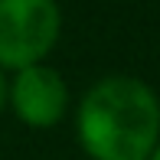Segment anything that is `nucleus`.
<instances>
[{"instance_id":"4","label":"nucleus","mask_w":160,"mask_h":160,"mask_svg":"<svg viewBox=\"0 0 160 160\" xmlns=\"http://www.w3.org/2000/svg\"><path fill=\"white\" fill-rule=\"evenodd\" d=\"M7 108V75H3V69H0V111Z\"/></svg>"},{"instance_id":"1","label":"nucleus","mask_w":160,"mask_h":160,"mask_svg":"<svg viewBox=\"0 0 160 160\" xmlns=\"http://www.w3.org/2000/svg\"><path fill=\"white\" fill-rule=\"evenodd\" d=\"M78 147L92 160H147L160 141V98L137 75H105L75 111Z\"/></svg>"},{"instance_id":"2","label":"nucleus","mask_w":160,"mask_h":160,"mask_svg":"<svg viewBox=\"0 0 160 160\" xmlns=\"http://www.w3.org/2000/svg\"><path fill=\"white\" fill-rule=\"evenodd\" d=\"M62 33L56 0H0V69L20 72L46 62Z\"/></svg>"},{"instance_id":"5","label":"nucleus","mask_w":160,"mask_h":160,"mask_svg":"<svg viewBox=\"0 0 160 160\" xmlns=\"http://www.w3.org/2000/svg\"><path fill=\"white\" fill-rule=\"evenodd\" d=\"M147 160H160V141H157V147L150 150V157H147Z\"/></svg>"},{"instance_id":"3","label":"nucleus","mask_w":160,"mask_h":160,"mask_svg":"<svg viewBox=\"0 0 160 160\" xmlns=\"http://www.w3.org/2000/svg\"><path fill=\"white\" fill-rule=\"evenodd\" d=\"M7 105L26 128L46 131L56 128L69 111V85L59 75V69L36 62L13 72L10 85H7Z\"/></svg>"}]
</instances>
